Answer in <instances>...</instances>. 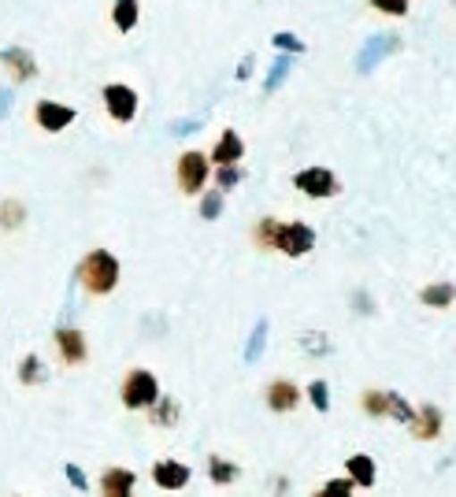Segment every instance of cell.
<instances>
[{
  "label": "cell",
  "mask_w": 456,
  "mask_h": 497,
  "mask_svg": "<svg viewBox=\"0 0 456 497\" xmlns=\"http://www.w3.org/2000/svg\"><path fill=\"white\" fill-rule=\"evenodd\" d=\"M138 476L131 468H105L100 476V497H134Z\"/></svg>",
  "instance_id": "14"
},
{
  "label": "cell",
  "mask_w": 456,
  "mask_h": 497,
  "mask_svg": "<svg viewBox=\"0 0 456 497\" xmlns=\"http://www.w3.org/2000/svg\"><path fill=\"white\" fill-rule=\"evenodd\" d=\"M252 67H257V56H245V60H241V67H238V82H245V79H249Z\"/></svg>",
  "instance_id": "35"
},
{
  "label": "cell",
  "mask_w": 456,
  "mask_h": 497,
  "mask_svg": "<svg viewBox=\"0 0 456 497\" xmlns=\"http://www.w3.org/2000/svg\"><path fill=\"white\" fill-rule=\"evenodd\" d=\"M452 4H456V0H452Z\"/></svg>",
  "instance_id": "38"
},
{
  "label": "cell",
  "mask_w": 456,
  "mask_h": 497,
  "mask_svg": "<svg viewBox=\"0 0 456 497\" xmlns=\"http://www.w3.org/2000/svg\"><path fill=\"white\" fill-rule=\"evenodd\" d=\"M360 405H364L367 416H375V419L390 416V419H401L404 427H409L412 419H416V409L404 401L401 393H393V390H364V393H360Z\"/></svg>",
  "instance_id": "4"
},
{
  "label": "cell",
  "mask_w": 456,
  "mask_h": 497,
  "mask_svg": "<svg viewBox=\"0 0 456 497\" xmlns=\"http://www.w3.org/2000/svg\"><path fill=\"white\" fill-rule=\"evenodd\" d=\"M442 427H445V416H442L438 405H423V409H416V419L409 424L412 438H419V442H435V438H442Z\"/></svg>",
  "instance_id": "13"
},
{
  "label": "cell",
  "mask_w": 456,
  "mask_h": 497,
  "mask_svg": "<svg viewBox=\"0 0 456 497\" xmlns=\"http://www.w3.org/2000/svg\"><path fill=\"white\" fill-rule=\"evenodd\" d=\"M74 119H79V112H74L71 105H60V101H38V105H34V122H38L45 134L67 131Z\"/></svg>",
  "instance_id": "8"
},
{
  "label": "cell",
  "mask_w": 456,
  "mask_h": 497,
  "mask_svg": "<svg viewBox=\"0 0 456 497\" xmlns=\"http://www.w3.org/2000/svg\"><path fill=\"white\" fill-rule=\"evenodd\" d=\"M22 223H27V205L8 197V201L0 205V231H19Z\"/></svg>",
  "instance_id": "23"
},
{
  "label": "cell",
  "mask_w": 456,
  "mask_h": 497,
  "mask_svg": "<svg viewBox=\"0 0 456 497\" xmlns=\"http://www.w3.org/2000/svg\"><path fill=\"white\" fill-rule=\"evenodd\" d=\"M352 490H357V483L349 476H342V479H326L312 497H352Z\"/></svg>",
  "instance_id": "27"
},
{
  "label": "cell",
  "mask_w": 456,
  "mask_h": 497,
  "mask_svg": "<svg viewBox=\"0 0 456 497\" xmlns=\"http://www.w3.org/2000/svg\"><path fill=\"white\" fill-rule=\"evenodd\" d=\"M419 301L426 308H449L456 301V286L452 282H430V286L419 290Z\"/></svg>",
  "instance_id": "20"
},
{
  "label": "cell",
  "mask_w": 456,
  "mask_h": 497,
  "mask_svg": "<svg viewBox=\"0 0 456 497\" xmlns=\"http://www.w3.org/2000/svg\"><path fill=\"white\" fill-rule=\"evenodd\" d=\"M119 275H122V267H119L115 253H108V248H93V253H86L82 264H79V282H82V290L89 297L115 293Z\"/></svg>",
  "instance_id": "1"
},
{
  "label": "cell",
  "mask_w": 456,
  "mask_h": 497,
  "mask_svg": "<svg viewBox=\"0 0 456 497\" xmlns=\"http://www.w3.org/2000/svg\"><path fill=\"white\" fill-rule=\"evenodd\" d=\"M264 401H267L271 412L286 416V412H293V409L300 405V390H297V383H290V379H274V383H267V390H264Z\"/></svg>",
  "instance_id": "12"
},
{
  "label": "cell",
  "mask_w": 456,
  "mask_h": 497,
  "mask_svg": "<svg viewBox=\"0 0 456 497\" xmlns=\"http://www.w3.org/2000/svg\"><path fill=\"white\" fill-rule=\"evenodd\" d=\"M200 127V119H193V122H179V127H174V134H193Z\"/></svg>",
  "instance_id": "37"
},
{
  "label": "cell",
  "mask_w": 456,
  "mask_h": 497,
  "mask_svg": "<svg viewBox=\"0 0 456 497\" xmlns=\"http://www.w3.org/2000/svg\"><path fill=\"white\" fill-rule=\"evenodd\" d=\"M160 397V383L156 375H152L148 367H134V371H126V379L119 386V401L122 409H131V412H145L152 401Z\"/></svg>",
  "instance_id": "2"
},
{
  "label": "cell",
  "mask_w": 456,
  "mask_h": 497,
  "mask_svg": "<svg viewBox=\"0 0 456 497\" xmlns=\"http://www.w3.org/2000/svg\"><path fill=\"white\" fill-rule=\"evenodd\" d=\"M264 345H267V319H260L249 334V350H245V364H257L264 357Z\"/></svg>",
  "instance_id": "26"
},
{
  "label": "cell",
  "mask_w": 456,
  "mask_h": 497,
  "mask_svg": "<svg viewBox=\"0 0 456 497\" xmlns=\"http://www.w3.org/2000/svg\"><path fill=\"white\" fill-rule=\"evenodd\" d=\"M53 341H56V353L67 367H79V364L89 360V345H86V334L79 327H60L53 334Z\"/></svg>",
  "instance_id": "10"
},
{
  "label": "cell",
  "mask_w": 456,
  "mask_h": 497,
  "mask_svg": "<svg viewBox=\"0 0 456 497\" xmlns=\"http://www.w3.org/2000/svg\"><path fill=\"white\" fill-rule=\"evenodd\" d=\"M397 45H401V41H397V38H390V34H386V38H383V34L371 38V41L360 48V56H357V71H360V74H367L378 60H386V53H393Z\"/></svg>",
  "instance_id": "16"
},
{
  "label": "cell",
  "mask_w": 456,
  "mask_h": 497,
  "mask_svg": "<svg viewBox=\"0 0 456 497\" xmlns=\"http://www.w3.org/2000/svg\"><path fill=\"white\" fill-rule=\"evenodd\" d=\"M100 101H105V112H108V119H115V122H134V115H138V89H131L126 82H108L105 89H100Z\"/></svg>",
  "instance_id": "7"
},
{
  "label": "cell",
  "mask_w": 456,
  "mask_h": 497,
  "mask_svg": "<svg viewBox=\"0 0 456 497\" xmlns=\"http://www.w3.org/2000/svg\"><path fill=\"white\" fill-rule=\"evenodd\" d=\"M223 215V190H205L200 193V219H219Z\"/></svg>",
  "instance_id": "28"
},
{
  "label": "cell",
  "mask_w": 456,
  "mask_h": 497,
  "mask_svg": "<svg viewBox=\"0 0 456 497\" xmlns=\"http://www.w3.org/2000/svg\"><path fill=\"white\" fill-rule=\"evenodd\" d=\"M274 234H278V219L274 215L257 219V227H252V241H257V248H264V253H274Z\"/></svg>",
  "instance_id": "24"
},
{
  "label": "cell",
  "mask_w": 456,
  "mask_h": 497,
  "mask_svg": "<svg viewBox=\"0 0 456 497\" xmlns=\"http://www.w3.org/2000/svg\"><path fill=\"white\" fill-rule=\"evenodd\" d=\"M308 401H312L316 412H326V409H331V386H326L323 379H316V383L308 386Z\"/></svg>",
  "instance_id": "31"
},
{
  "label": "cell",
  "mask_w": 456,
  "mask_h": 497,
  "mask_svg": "<svg viewBox=\"0 0 456 497\" xmlns=\"http://www.w3.org/2000/svg\"><path fill=\"white\" fill-rule=\"evenodd\" d=\"M238 476H241V471H238V464L223 460V457H208V479H212L215 486H231Z\"/></svg>",
  "instance_id": "25"
},
{
  "label": "cell",
  "mask_w": 456,
  "mask_h": 497,
  "mask_svg": "<svg viewBox=\"0 0 456 497\" xmlns=\"http://www.w3.org/2000/svg\"><path fill=\"white\" fill-rule=\"evenodd\" d=\"M290 71H293V56H290V53H278L274 63H271L267 74H264V93H274L278 86L290 79Z\"/></svg>",
  "instance_id": "21"
},
{
  "label": "cell",
  "mask_w": 456,
  "mask_h": 497,
  "mask_svg": "<svg viewBox=\"0 0 456 497\" xmlns=\"http://www.w3.org/2000/svg\"><path fill=\"white\" fill-rule=\"evenodd\" d=\"M190 479H193V471L186 464H179V460H156V464H152V483H156L160 490H167V493L186 490Z\"/></svg>",
  "instance_id": "11"
},
{
  "label": "cell",
  "mask_w": 456,
  "mask_h": 497,
  "mask_svg": "<svg viewBox=\"0 0 456 497\" xmlns=\"http://www.w3.org/2000/svg\"><path fill=\"white\" fill-rule=\"evenodd\" d=\"M8 108H12V89H0V119H4Z\"/></svg>",
  "instance_id": "36"
},
{
  "label": "cell",
  "mask_w": 456,
  "mask_h": 497,
  "mask_svg": "<svg viewBox=\"0 0 456 497\" xmlns=\"http://www.w3.org/2000/svg\"><path fill=\"white\" fill-rule=\"evenodd\" d=\"M345 476L357 483V490H371L378 471H375V460H371L367 453H352V457L345 460Z\"/></svg>",
  "instance_id": "17"
},
{
  "label": "cell",
  "mask_w": 456,
  "mask_h": 497,
  "mask_svg": "<svg viewBox=\"0 0 456 497\" xmlns=\"http://www.w3.org/2000/svg\"><path fill=\"white\" fill-rule=\"evenodd\" d=\"M367 4L375 12L390 15V19H404V15H409V8H412V0H367Z\"/></svg>",
  "instance_id": "29"
},
{
  "label": "cell",
  "mask_w": 456,
  "mask_h": 497,
  "mask_svg": "<svg viewBox=\"0 0 456 497\" xmlns=\"http://www.w3.org/2000/svg\"><path fill=\"white\" fill-rule=\"evenodd\" d=\"M63 476H67V483H71L74 490H82V493L89 490V479H86V471H82L79 464H67V468H63Z\"/></svg>",
  "instance_id": "34"
},
{
  "label": "cell",
  "mask_w": 456,
  "mask_h": 497,
  "mask_svg": "<svg viewBox=\"0 0 456 497\" xmlns=\"http://www.w3.org/2000/svg\"><path fill=\"white\" fill-rule=\"evenodd\" d=\"M300 345H304V350H308L312 357H326V353H331V341H326V334H316V331L300 334Z\"/></svg>",
  "instance_id": "33"
},
{
  "label": "cell",
  "mask_w": 456,
  "mask_h": 497,
  "mask_svg": "<svg viewBox=\"0 0 456 497\" xmlns=\"http://www.w3.org/2000/svg\"><path fill=\"white\" fill-rule=\"evenodd\" d=\"M208 179H212V160L200 153V148H186L179 156V164H174V182H179V190L186 197H200Z\"/></svg>",
  "instance_id": "3"
},
{
  "label": "cell",
  "mask_w": 456,
  "mask_h": 497,
  "mask_svg": "<svg viewBox=\"0 0 456 497\" xmlns=\"http://www.w3.org/2000/svg\"><path fill=\"white\" fill-rule=\"evenodd\" d=\"M0 63H4V71L12 74L15 86L38 79V60H34L30 48H22V45H8L4 53H0Z\"/></svg>",
  "instance_id": "9"
},
{
  "label": "cell",
  "mask_w": 456,
  "mask_h": 497,
  "mask_svg": "<svg viewBox=\"0 0 456 497\" xmlns=\"http://www.w3.org/2000/svg\"><path fill=\"white\" fill-rule=\"evenodd\" d=\"M293 186L304 193V197H312V201H326V197H338L342 193V182L331 167H304L293 175Z\"/></svg>",
  "instance_id": "6"
},
{
  "label": "cell",
  "mask_w": 456,
  "mask_h": 497,
  "mask_svg": "<svg viewBox=\"0 0 456 497\" xmlns=\"http://www.w3.org/2000/svg\"><path fill=\"white\" fill-rule=\"evenodd\" d=\"M138 19H141L138 0H115V4H112V22H115L119 34H131L138 27Z\"/></svg>",
  "instance_id": "19"
},
{
  "label": "cell",
  "mask_w": 456,
  "mask_h": 497,
  "mask_svg": "<svg viewBox=\"0 0 456 497\" xmlns=\"http://www.w3.org/2000/svg\"><path fill=\"white\" fill-rule=\"evenodd\" d=\"M238 182H241V171H238V164H223V167H215V190L231 193Z\"/></svg>",
  "instance_id": "30"
},
{
  "label": "cell",
  "mask_w": 456,
  "mask_h": 497,
  "mask_svg": "<svg viewBox=\"0 0 456 497\" xmlns=\"http://www.w3.org/2000/svg\"><path fill=\"white\" fill-rule=\"evenodd\" d=\"M316 248V231L308 227V223H278V234H274V253H283L290 260H300V257H308Z\"/></svg>",
  "instance_id": "5"
},
{
  "label": "cell",
  "mask_w": 456,
  "mask_h": 497,
  "mask_svg": "<svg viewBox=\"0 0 456 497\" xmlns=\"http://www.w3.org/2000/svg\"><path fill=\"white\" fill-rule=\"evenodd\" d=\"M271 45L278 48V53H290V56H304V48H308V45H304L300 38H293V34H274Z\"/></svg>",
  "instance_id": "32"
},
{
  "label": "cell",
  "mask_w": 456,
  "mask_h": 497,
  "mask_svg": "<svg viewBox=\"0 0 456 497\" xmlns=\"http://www.w3.org/2000/svg\"><path fill=\"white\" fill-rule=\"evenodd\" d=\"M145 412H148V424L152 427H164L167 431V427L179 424V401H174V397H167V393H160Z\"/></svg>",
  "instance_id": "18"
},
{
  "label": "cell",
  "mask_w": 456,
  "mask_h": 497,
  "mask_svg": "<svg viewBox=\"0 0 456 497\" xmlns=\"http://www.w3.org/2000/svg\"><path fill=\"white\" fill-rule=\"evenodd\" d=\"M45 360L38 357V353H30V357H22V364H19V383L22 386H41L45 383Z\"/></svg>",
  "instance_id": "22"
},
{
  "label": "cell",
  "mask_w": 456,
  "mask_h": 497,
  "mask_svg": "<svg viewBox=\"0 0 456 497\" xmlns=\"http://www.w3.org/2000/svg\"><path fill=\"white\" fill-rule=\"evenodd\" d=\"M241 156H245V141H241L238 131H223L219 141H215V148L208 153V160H212L215 167H223V164H238Z\"/></svg>",
  "instance_id": "15"
}]
</instances>
